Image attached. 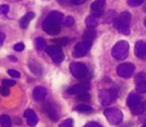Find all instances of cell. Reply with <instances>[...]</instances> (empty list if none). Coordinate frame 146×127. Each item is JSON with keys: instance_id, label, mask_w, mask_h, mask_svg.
Instances as JSON below:
<instances>
[{"instance_id": "36", "label": "cell", "mask_w": 146, "mask_h": 127, "mask_svg": "<svg viewBox=\"0 0 146 127\" xmlns=\"http://www.w3.org/2000/svg\"><path fill=\"white\" fill-rule=\"evenodd\" d=\"M66 1H68V0H66ZM86 0H69V3L72 5H81Z\"/></svg>"}, {"instance_id": "37", "label": "cell", "mask_w": 146, "mask_h": 127, "mask_svg": "<svg viewBox=\"0 0 146 127\" xmlns=\"http://www.w3.org/2000/svg\"><path fill=\"white\" fill-rule=\"evenodd\" d=\"M57 41H58V44H61V45H65L68 42V39L67 38H62V39H58Z\"/></svg>"}, {"instance_id": "20", "label": "cell", "mask_w": 146, "mask_h": 127, "mask_svg": "<svg viewBox=\"0 0 146 127\" xmlns=\"http://www.w3.org/2000/svg\"><path fill=\"white\" fill-rule=\"evenodd\" d=\"M146 111V101H142L135 109H131V112L134 115H141Z\"/></svg>"}, {"instance_id": "11", "label": "cell", "mask_w": 146, "mask_h": 127, "mask_svg": "<svg viewBox=\"0 0 146 127\" xmlns=\"http://www.w3.org/2000/svg\"><path fill=\"white\" fill-rule=\"evenodd\" d=\"M106 5V0H96L91 5V10L93 16L99 18L104 14V7Z\"/></svg>"}, {"instance_id": "41", "label": "cell", "mask_w": 146, "mask_h": 127, "mask_svg": "<svg viewBox=\"0 0 146 127\" xmlns=\"http://www.w3.org/2000/svg\"><path fill=\"white\" fill-rule=\"evenodd\" d=\"M16 1H21V0H16Z\"/></svg>"}, {"instance_id": "1", "label": "cell", "mask_w": 146, "mask_h": 127, "mask_svg": "<svg viewBox=\"0 0 146 127\" xmlns=\"http://www.w3.org/2000/svg\"><path fill=\"white\" fill-rule=\"evenodd\" d=\"M63 21V14L59 12L54 11L48 14L42 22V28L51 36H55L60 32L61 23Z\"/></svg>"}, {"instance_id": "21", "label": "cell", "mask_w": 146, "mask_h": 127, "mask_svg": "<svg viewBox=\"0 0 146 127\" xmlns=\"http://www.w3.org/2000/svg\"><path fill=\"white\" fill-rule=\"evenodd\" d=\"M0 124H1L2 127H11L12 126L11 118L7 115L0 116Z\"/></svg>"}, {"instance_id": "25", "label": "cell", "mask_w": 146, "mask_h": 127, "mask_svg": "<svg viewBox=\"0 0 146 127\" xmlns=\"http://www.w3.org/2000/svg\"><path fill=\"white\" fill-rule=\"evenodd\" d=\"M135 90L138 93H146V80H143L139 83H137Z\"/></svg>"}, {"instance_id": "31", "label": "cell", "mask_w": 146, "mask_h": 127, "mask_svg": "<svg viewBox=\"0 0 146 127\" xmlns=\"http://www.w3.org/2000/svg\"><path fill=\"white\" fill-rule=\"evenodd\" d=\"M7 72H8V74H9L11 77H13V78H20L21 77V74H20V72H17V71H15V70H8L7 71Z\"/></svg>"}, {"instance_id": "38", "label": "cell", "mask_w": 146, "mask_h": 127, "mask_svg": "<svg viewBox=\"0 0 146 127\" xmlns=\"http://www.w3.org/2000/svg\"><path fill=\"white\" fill-rule=\"evenodd\" d=\"M5 34L2 33V32H0V45H2V44H3V42H4V41H5Z\"/></svg>"}, {"instance_id": "23", "label": "cell", "mask_w": 146, "mask_h": 127, "mask_svg": "<svg viewBox=\"0 0 146 127\" xmlns=\"http://www.w3.org/2000/svg\"><path fill=\"white\" fill-rule=\"evenodd\" d=\"M74 109L77 111H80V112H91L93 111V109L90 106L85 105V104H81V105L76 106L74 108Z\"/></svg>"}, {"instance_id": "18", "label": "cell", "mask_w": 146, "mask_h": 127, "mask_svg": "<svg viewBox=\"0 0 146 127\" xmlns=\"http://www.w3.org/2000/svg\"><path fill=\"white\" fill-rule=\"evenodd\" d=\"M97 36V29L94 27H88V28L85 30L83 34V40L91 41L93 39H95Z\"/></svg>"}, {"instance_id": "39", "label": "cell", "mask_w": 146, "mask_h": 127, "mask_svg": "<svg viewBox=\"0 0 146 127\" xmlns=\"http://www.w3.org/2000/svg\"><path fill=\"white\" fill-rule=\"evenodd\" d=\"M144 26L146 27V18H145V20H144Z\"/></svg>"}, {"instance_id": "17", "label": "cell", "mask_w": 146, "mask_h": 127, "mask_svg": "<svg viewBox=\"0 0 146 127\" xmlns=\"http://www.w3.org/2000/svg\"><path fill=\"white\" fill-rule=\"evenodd\" d=\"M29 68L34 74H36L37 76H41L42 72H44L42 65L36 60H30L29 62Z\"/></svg>"}, {"instance_id": "19", "label": "cell", "mask_w": 146, "mask_h": 127, "mask_svg": "<svg viewBox=\"0 0 146 127\" xmlns=\"http://www.w3.org/2000/svg\"><path fill=\"white\" fill-rule=\"evenodd\" d=\"M34 17H35V13L30 12V13H28L27 14H25L22 18L21 19V21H20V25H21V28H23V29H26L28 28L29 24L30 22V20L32 19H34Z\"/></svg>"}, {"instance_id": "34", "label": "cell", "mask_w": 146, "mask_h": 127, "mask_svg": "<svg viewBox=\"0 0 146 127\" xmlns=\"http://www.w3.org/2000/svg\"><path fill=\"white\" fill-rule=\"evenodd\" d=\"M13 48H14V49L16 50V51L20 52V51H22V50L24 49V48H25V45H24L23 43H21V42H20V43H17V44H15Z\"/></svg>"}, {"instance_id": "10", "label": "cell", "mask_w": 146, "mask_h": 127, "mask_svg": "<svg viewBox=\"0 0 146 127\" xmlns=\"http://www.w3.org/2000/svg\"><path fill=\"white\" fill-rule=\"evenodd\" d=\"M44 109H45L47 115L49 116V117L50 118V120L52 122H57L59 119L58 111L57 107L52 103H50V101L46 103L44 105Z\"/></svg>"}, {"instance_id": "28", "label": "cell", "mask_w": 146, "mask_h": 127, "mask_svg": "<svg viewBox=\"0 0 146 127\" xmlns=\"http://www.w3.org/2000/svg\"><path fill=\"white\" fill-rule=\"evenodd\" d=\"M0 94H1L2 95L4 96H7V95H10V90L9 88H8V87L6 86H3L0 88Z\"/></svg>"}, {"instance_id": "4", "label": "cell", "mask_w": 146, "mask_h": 127, "mask_svg": "<svg viewBox=\"0 0 146 127\" xmlns=\"http://www.w3.org/2000/svg\"><path fill=\"white\" fill-rule=\"evenodd\" d=\"M118 97V92L115 88L102 89L99 93V101L102 105L108 106L111 104Z\"/></svg>"}, {"instance_id": "2", "label": "cell", "mask_w": 146, "mask_h": 127, "mask_svg": "<svg viewBox=\"0 0 146 127\" xmlns=\"http://www.w3.org/2000/svg\"><path fill=\"white\" fill-rule=\"evenodd\" d=\"M130 21H131V14L129 12H123L119 15L118 18L114 20V28L117 31L123 34V35H128L130 32Z\"/></svg>"}, {"instance_id": "9", "label": "cell", "mask_w": 146, "mask_h": 127, "mask_svg": "<svg viewBox=\"0 0 146 127\" xmlns=\"http://www.w3.org/2000/svg\"><path fill=\"white\" fill-rule=\"evenodd\" d=\"M135 71V65L132 63H124L117 67V73L119 77L128 79L131 77Z\"/></svg>"}, {"instance_id": "8", "label": "cell", "mask_w": 146, "mask_h": 127, "mask_svg": "<svg viewBox=\"0 0 146 127\" xmlns=\"http://www.w3.org/2000/svg\"><path fill=\"white\" fill-rule=\"evenodd\" d=\"M90 47H91V41H83L78 42V43L74 46L73 56L77 58L82 57L89 52Z\"/></svg>"}, {"instance_id": "27", "label": "cell", "mask_w": 146, "mask_h": 127, "mask_svg": "<svg viewBox=\"0 0 146 127\" xmlns=\"http://www.w3.org/2000/svg\"><path fill=\"white\" fill-rule=\"evenodd\" d=\"M59 127H73V120L71 118L66 119L65 121H63L60 124H59Z\"/></svg>"}, {"instance_id": "13", "label": "cell", "mask_w": 146, "mask_h": 127, "mask_svg": "<svg viewBox=\"0 0 146 127\" xmlns=\"http://www.w3.org/2000/svg\"><path fill=\"white\" fill-rule=\"evenodd\" d=\"M90 88V85L88 83H81V84H76L74 85L73 87L68 88L67 93L71 95H80L82 93L87 92Z\"/></svg>"}, {"instance_id": "22", "label": "cell", "mask_w": 146, "mask_h": 127, "mask_svg": "<svg viewBox=\"0 0 146 127\" xmlns=\"http://www.w3.org/2000/svg\"><path fill=\"white\" fill-rule=\"evenodd\" d=\"M86 25L87 27H94L96 28L98 25V20H97V17L90 15L89 16L87 19H86Z\"/></svg>"}, {"instance_id": "40", "label": "cell", "mask_w": 146, "mask_h": 127, "mask_svg": "<svg viewBox=\"0 0 146 127\" xmlns=\"http://www.w3.org/2000/svg\"><path fill=\"white\" fill-rule=\"evenodd\" d=\"M142 127H146V123H145V124H143V125Z\"/></svg>"}, {"instance_id": "29", "label": "cell", "mask_w": 146, "mask_h": 127, "mask_svg": "<svg viewBox=\"0 0 146 127\" xmlns=\"http://www.w3.org/2000/svg\"><path fill=\"white\" fill-rule=\"evenodd\" d=\"M127 2L131 6H139L144 2V0H128Z\"/></svg>"}, {"instance_id": "5", "label": "cell", "mask_w": 146, "mask_h": 127, "mask_svg": "<svg viewBox=\"0 0 146 127\" xmlns=\"http://www.w3.org/2000/svg\"><path fill=\"white\" fill-rule=\"evenodd\" d=\"M104 114L106 117V119L111 124L117 125L122 122L123 114L119 109H116V108L106 109L104 111Z\"/></svg>"}, {"instance_id": "3", "label": "cell", "mask_w": 146, "mask_h": 127, "mask_svg": "<svg viewBox=\"0 0 146 127\" xmlns=\"http://www.w3.org/2000/svg\"><path fill=\"white\" fill-rule=\"evenodd\" d=\"M129 51V45L126 41H119L113 46L111 55L117 60H123L127 56Z\"/></svg>"}, {"instance_id": "14", "label": "cell", "mask_w": 146, "mask_h": 127, "mask_svg": "<svg viewBox=\"0 0 146 127\" xmlns=\"http://www.w3.org/2000/svg\"><path fill=\"white\" fill-rule=\"evenodd\" d=\"M142 101V98L136 93H131L127 97V105L130 108V109H135Z\"/></svg>"}, {"instance_id": "33", "label": "cell", "mask_w": 146, "mask_h": 127, "mask_svg": "<svg viewBox=\"0 0 146 127\" xmlns=\"http://www.w3.org/2000/svg\"><path fill=\"white\" fill-rule=\"evenodd\" d=\"M2 83L4 86H6V87H13L15 85V81L11 80H3Z\"/></svg>"}, {"instance_id": "16", "label": "cell", "mask_w": 146, "mask_h": 127, "mask_svg": "<svg viewBox=\"0 0 146 127\" xmlns=\"http://www.w3.org/2000/svg\"><path fill=\"white\" fill-rule=\"evenodd\" d=\"M47 94V90L44 87H36L33 90V97L36 101H42L44 100Z\"/></svg>"}, {"instance_id": "12", "label": "cell", "mask_w": 146, "mask_h": 127, "mask_svg": "<svg viewBox=\"0 0 146 127\" xmlns=\"http://www.w3.org/2000/svg\"><path fill=\"white\" fill-rule=\"evenodd\" d=\"M135 56L142 59L146 60V42L143 41H138L135 46Z\"/></svg>"}, {"instance_id": "30", "label": "cell", "mask_w": 146, "mask_h": 127, "mask_svg": "<svg viewBox=\"0 0 146 127\" xmlns=\"http://www.w3.org/2000/svg\"><path fill=\"white\" fill-rule=\"evenodd\" d=\"M74 23V20L73 17H71V16H68L67 18L65 20V25H66V27L73 26Z\"/></svg>"}, {"instance_id": "24", "label": "cell", "mask_w": 146, "mask_h": 127, "mask_svg": "<svg viewBox=\"0 0 146 127\" xmlns=\"http://www.w3.org/2000/svg\"><path fill=\"white\" fill-rule=\"evenodd\" d=\"M45 46H46V41L42 38L39 37L36 40V47L38 50L44 49L45 48Z\"/></svg>"}, {"instance_id": "15", "label": "cell", "mask_w": 146, "mask_h": 127, "mask_svg": "<svg viewBox=\"0 0 146 127\" xmlns=\"http://www.w3.org/2000/svg\"><path fill=\"white\" fill-rule=\"evenodd\" d=\"M24 116L26 117V119L28 121V124L30 125V126H35L37 122H38V118L35 113V111H32V109H27V111H25V114H24Z\"/></svg>"}, {"instance_id": "32", "label": "cell", "mask_w": 146, "mask_h": 127, "mask_svg": "<svg viewBox=\"0 0 146 127\" xmlns=\"http://www.w3.org/2000/svg\"><path fill=\"white\" fill-rule=\"evenodd\" d=\"M9 12V6L7 5H0V14H6Z\"/></svg>"}, {"instance_id": "7", "label": "cell", "mask_w": 146, "mask_h": 127, "mask_svg": "<svg viewBox=\"0 0 146 127\" xmlns=\"http://www.w3.org/2000/svg\"><path fill=\"white\" fill-rule=\"evenodd\" d=\"M46 51L55 64H59L64 60V57H65L64 53L58 45H51L48 47Z\"/></svg>"}, {"instance_id": "35", "label": "cell", "mask_w": 146, "mask_h": 127, "mask_svg": "<svg viewBox=\"0 0 146 127\" xmlns=\"http://www.w3.org/2000/svg\"><path fill=\"white\" fill-rule=\"evenodd\" d=\"M83 127H102L98 123L96 122H90L88 124H86Z\"/></svg>"}, {"instance_id": "6", "label": "cell", "mask_w": 146, "mask_h": 127, "mask_svg": "<svg viewBox=\"0 0 146 127\" xmlns=\"http://www.w3.org/2000/svg\"><path fill=\"white\" fill-rule=\"evenodd\" d=\"M70 71L76 79L81 80H85L87 78L88 73H89L88 67L84 64L79 63V62L72 63L70 64Z\"/></svg>"}, {"instance_id": "26", "label": "cell", "mask_w": 146, "mask_h": 127, "mask_svg": "<svg viewBox=\"0 0 146 127\" xmlns=\"http://www.w3.org/2000/svg\"><path fill=\"white\" fill-rule=\"evenodd\" d=\"M78 96V99L80 101H89L90 98V95H89L88 92H84V93H82V94L77 95Z\"/></svg>"}]
</instances>
